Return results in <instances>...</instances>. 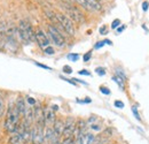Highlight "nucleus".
<instances>
[{
	"instance_id": "obj_1",
	"label": "nucleus",
	"mask_w": 149,
	"mask_h": 144,
	"mask_svg": "<svg viewBox=\"0 0 149 144\" xmlns=\"http://www.w3.org/2000/svg\"><path fill=\"white\" fill-rule=\"evenodd\" d=\"M19 118H21V115H19L15 104H13L10 102L8 105V108H7V112H6V119L3 122V128L10 134L17 133L19 127Z\"/></svg>"
},
{
	"instance_id": "obj_2",
	"label": "nucleus",
	"mask_w": 149,
	"mask_h": 144,
	"mask_svg": "<svg viewBox=\"0 0 149 144\" xmlns=\"http://www.w3.org/2000/svg\"><path fill=\"white\" fill-rule=\"evenodd\" d=\"M17 34L21 39L22 43L24 44H30L33 39H35V32H33V29L30 24L29 21L26 20H22L19 21V28H17Z\"/></svg>"
},
{
	"instance_id": "obj_3",
	"label": "nucleus",
	"mask_w": 149,
	"mask_h": 144,
	"mask_svg": "<svg viewBox=\"0 0 149 144\" xmlns=\"http://www.w3.org/2000/svg\"><path fill=\"white\" fill-rule=\"evenodd\" d=\"M62 8H63V9L65 11V13L69 15V18H70V20H72V21L77 22V23H83V22L85 21L84 14H83L77 7H74L72 5H69V4H67V2H63Z\"/></svg>"
},
{
	"instance_id": "obj_4",
	"label": "nucleus",
	"mask_w": 149,
	"mask_h": 144,
	"mask_svg": "<svg viewBox=\"0 0 149 144\" xmlns=\"http://www.w3.org/2000/svg\"><path fill=\"white\" fill-rule=\"evenodd\" d=\"M55 18L57 20V23L61 25V28L70 36H74V27L72 24V21L68 18L67 15L62 14V13H56Z\"/></svg>"
},
{
	"instance_id": "obj_5",
	"label": "nucleus",
	"mask_w": 149,
	"mask_h": 144,
	"mask_svg": "<svg viewBox=\"0 0 149 144\" xmlns=\"http://www.w3.org/2000/svg\"><path fill=\"white\" fill-rule=\"evenodd\" d=\"M47 30H48L49 38H51V40L54 43V45H56L57 47H64V45H65V39H64V37L62 36V34L57 30V28L54 27V25H48Z\"/></svg>"
},
{
	"instance_id": "obj_6",
	"label": "nucleus",
	"mask_w": 149,
	"mask_h": 144,
	"mask_svg": "<svg viewBox=\"0 0 149 144\" xmlns=\"http://www.w3.org/2000/svg\"><path fill=\"white\" fill-rule=\"evenodd\" d=\"M74 130H76V121H74V118H68L65 120V122H64V126H63V131H62L63 138L74 136Z\"/></svg>"
},
{
	"instance_id": "obj_7",
	"label": "nucleus",
	"mask_w": 149,
	"mask_h": 144,
	"mask_svg": "<svg viewBox=\"0 0 149 144\" xmlns=\"http://www.w3.org/2000/svg\"><path fill=\"white\" fill-rule=\"evenodd\" d=\"M35 39L37 40L38 45H39L41 49H46V47H48L49 44H51L49 38L47 37V35H46L41 29H38L37 31H36V34H35Z\"/></svg>"
},
{
	"instance_id": "obj_8",
	"label": "nucleus",
	"mask_w": 149,
	"mask_h": 144,
	"mask_svg": "<svg viewBox=\"0 0 149 144\" xmlns=\"http://www.w3.org/2000/svg\"><path fill=\"white\" fill-rule=\"evenodd\" d=\"M55 113L51 107H47L44 109V121H45V126L52 127L55 122Z\"/></svg>"
},
{
	"instance_id": "obj_9",
	"label": "nucleus",
	"mask_w": 149,
	"mask_h": 144,
	"mask_svg": "<svg viewBox=\"0 0 149 144\" xmlns=\"http://www.w3.org/2000/svg\"><path fill=\"white\" fill-rule=\"evenodd\" d=\"M63 126H64V122L62 120H55L54 125L52 126L53 128V131H54V136L56 137H61L62 136V131H63Z\"/></svg>"
},
{
	"instance_id": "obj_10",
	"label": "nucleus",
	"mask_w": 149,
	"mask_h": 144,
	"mask_svg": "<svg viewBox=\"0 0 149 144\" xmlns=\"http://www.w3.org/2000/svg\"><path fill=\"white\" fill-rule=\"evenodd\" d=\"M15 106H16L17 111H19V115H21V116H24V114H25V109H26V104H25L23 97H19V98L16 99V102H15Z\"/></svg>"
},
{
	"instance_id": "obj_11",
	"label": "nucleus",
	"mask_w": 149,
	"mask_h": 144,
	"mask_svg": "<svg viewBox=\"0 0 149 144\" xmlns=\"http://www.w3.org/2000/svg\"><path fill=\"white\" fill-rule=\"evenodd\" d=\"M23 142L22 141V137L19 133H15V134H12L8 138V144H21Z\"/></svg>"
},
{
	"instance_id": "obj_12",
	"label": "nucleus",
	"mask_w": 149,
	"mask_h": 144,
	"mask_svg": "<svg viewBox=\"0 0 149 144\" xmlns=\"http://www.w3.org/2000/svg\"><path fill=\"white\" fill-rule=\"evenodd\" d=\"M6 24L5 22H0V46L5 45V39H6Z\"/></svg>"
},
{
	"instance_id": "obj_13",
	"label": "nucleus",
	"mask_w": 149,
	"mask_h": 144,
	"mask_svg": "<svg viewBox=\"0 0 149 144\" xmlns=\"http://www.w3.org/2000/svg\"><path fill=\"white\" fill-rule=\"evenodd\" d=\"M95 135L92 133H85V136H84V144H94L95 143Z\"/></svg>"
},
{
	"instance_id": "obj_14",
	"label": "nucleus",
	"mask_w": 149,
	"mask_h": 144,
	"mask_svg": "<svg viewBox=\"0 0 149 144\" xmlns=\"http://www.w3.org/2000/svg\"><path fill=\"white\" fill-rule=\"evenodd\" d=\"M112 81L113 82H116L117 84H118V87L122 89V90H124L125 89V81L123 80V78H120V77H118V76H112Z\"/></svg>"
},
{
	"instance_id": "obj_15",
	"label": "nucleus",
	"mask_w": 149,
	"mask_h": 144,
	"mask_svg": "<svg viewBox=\"0 0 149 144\" xmlns=\"http://www.w3.org/2000/svg\"><path fill=\"white\" fill-rule=\"evenodd\" d=\"M67 58H68L70 61H74V62H76V61H78V60H79V54L69 53L68 55H67Z\"/></svg>"
},
{
	"instance_id": "obj_16",
	"label": "nucleus",
	"mask_w": 149,
	"mask_h": 144,
	"mask_svg": "<svg viewBox=\"0 0 149 144\" xmlns=\"http://www.w3.org/2000/svg\"><path fill=\"white\" fill-rule=\"evenodd\" d=\"M61 144H74V136H71V137H65V138H63V141H62V143H61Z\"/></svg>"
},
{
	"instance_id": "obj_17",
	"label": "nucleus",
	"mask_w": 149,
	"mask_h": 144,
	"mask_svg": "<svg viewBox=\"0 0 149 144\" xmlns=\"http://www.w3.org/2000/svg\"><path fill=\"white\" fill-rule=\"evenodd\" d=\"M95 73L97 75H100V76H104L106 75V69L103 67H96L95 68Z\"/></svg>"
},
{
	"instance_id": "obj_18",
	"label": "nucleus",
	"mask_w": 149,
	"mask_h": 144,
	"mask_svg": "<svg viewBox=\"0 0 149 144\" xmlns=\"http://www.w3.org/2000/svg\"><path fill=\"white\" fill-rule=\"evenodd\" d=\"M116 76H118V77H120V78H123L124 81H126V75L124 74V72H122V69H116Z\"/></svg>"
},
{
	"instance_id": "obj_19",
	"label": "nucleus",
	"mask_w": 149,
	"mask_h": 144,
	"mask_svg": "<svg viewBox=\"0 0 149 144\" xmlns=\"http://www.w3.org/2000/svg\"><path fill=\"white\" fill-rule=\"evenodd\" d=\"M120 25V20H118V18H116V20H113L111 23V29H117L118 27Z\"/></svg>"
},
{
	"instance_id": "obj_20",
	"label": "nucleus",
	"mask_w": 149,
	"mask_h": 144,
	"mask_svg": "<svg viewBox=\"0 0 149 144\" xmlns=\"http://www.w3.org/2000/svg\"><path fill=\"white\" fill-rule=\"evenodd\" d=\"M91 58H92V52L88 51L87 53L84 54V56H83V61H84V62H87V61H90Z\"/></svg>"
},
{
	"instance_id": "obj_21",
	"label": "nucleus",
	"mask_w": 149,
	"mask_h": 144,
	"mask_svg": "<svg viewBox=\"0 0 149 144\" xmlns=\"http://www.w3.org/2000/svg\"><path fill=\"white\" fill-rule=\"evenodd\" d=\"M132 112H133V114H134L135 119L140 121V120H141V118H140V115H139V112H138V109H136V106H132Z\"/></svg>"
},
{
	"instance_id": "obj_22",
	"label": "nucleus",
	"mask_w": 149,
	"mask_h": 144,
	"mask_svg": "<svg viewBox=\"0 0 149 144\" xmlns=\"http://www.w3.org/2000/svg\"><path fill=\"white\" fill-rule=\"evenodd\" d=\"M44 51H45V53L48 54V55H53V54H55V51H54V49H53V47H51V46H48V47L44 49Z\"/></svg>"
},
{
	"instance_id": "obj_23",
	"label": "nucleus",
	"mask_w": 149,
	"mask_h": 144,
	"mask_svg": "<svg viewBox=\"0 0 149 144\" xmlns=\"http://www.w3.org/2000/svg\"><path fill=\"white\" fill-rule=\"evenodd\" d=\"M113 105H115V107H117V108H123V107H124V103H123L122 100H115Z\"/></svg>"
},
{
	"instance_id": "obj_24",
	"label": "nucleus",
	"mask_w": 149,
	"mask_h": 144,
	"mask_svg": "<svg viewBox=\"0 0 149 144\" xmlns=\"http://www.w3.org/2000/svg\"><path fill=\"white\" fill-rule=\"evenodd\" d=\"M62 71L65 73V74H71V73H72V68H71L70 66H63Z\"/></svg>"
},
{
	"instance_id": "obj_25",
	"label": "nucleus",
	"mask_w": 149,
	"mask_h": 144,
	"mask_svg": "<svg viewBox=\"0 0 149 144\" xmlns=\"http://www.w3.org/2000/svg\"><path fill=\"white\" fill-rule=\"evenodd\" d=\"M26 100L29 103V106H35L36 105V100L32 97H26Z\"/></svg>"
},
{
	"instance_id": "obj_26",
	"label": "nucleus",
	"mask_w": 149,
	"mask_h": 144,
	"mask_svg": "<svg viewBox=\"0 0 149 144\" xmlns=\"http://www.w3.org/2000/svg\"><path fill=\"white\" fill-rule=\"evenodd\" d=\"M3 109H5V104H3L2 97L0 96V116H1V115H2V113H3Z\"/></svg>"
},
{
	"instance_id": "obj_27",
	"label": "nucleus",
	"mask_w": 149,
	"mask_h": 144,
	"mask_svg": "<svg viewBox=\"0 0 149 144\" xmlns=\"http://www.w3.org/2000/svg\"><path fill=\"white\" fill-rule=\"evenodd\" d=\"M104 44H106V40H101V42H99V43H96V44L94 45V49H96V50H97V49H101Z\"/></svg>"
},
{
	"instance_id": "obj_28",
	"label": "nucleus",
	"mask_w": 149,
	"mask_h": 144,
	"mask_svg": "<svg viewBox=\"0 0 149 144\" xmlns=\"http://www.w3.org/2000/svg\"><path fill=\"white\" fill-rule=\"evenodd\" d=\"M100 91L103 93V95H110V90L106 87H100Z\"/></svg>"
},
{
	"instance_id": "obj_29",
	"label": "nucleus",
	"mask_w": 149,
	"mask_h": 144,
	"mask_svg": "<svg viewBox=\"0 0 149 144\" xmlns=\"http://www.w3.org/2000/svg\"><path fill=\"white\" fill-rule=\"evenodd\" d=\"M36 66L40 67V68H44V69H47V71H52L51 67H48V66H46V65H42V64H39V62H36Z\"/></svg>"
},
{
	"instance_id": "obj_30",
	"label": "nucleus",
	"mask_w": 149,
	"mask_h": 144,
	"mask_svg": "<svg viewBox=\"0 0 149 144\" xmlns=\"http://www.w3.org/2000/svg\"><path fill=\"white\" fill-rule=\"evenodd\" d=\"M60 78L64 80L65 82H69V83H70V84H72V85H77V84H76V82H74V80H69V78H67V77H63V76H60Z\"/></svg>"
},
{
	"instance_id": "obj_31",
	"label": "nucleus",
	"mask_w": 149,
	"mask_h": 144,
	"mask_svg": "<svg viewBox=\"0 0 149 144\" xmlns=\"http://www.w3.org/2000/svg\"><path fill=\"white\" fill-rule=\"evenodd\" d=\"M91 129L96 130V131H100L101 130V126L100 125H96V124H93V125H91Z\"/></svg>"
},
{
	"instance_id": "obj_32",
	"label": "nucleus",
	"mask_w": 149,
	"mask_h": 144,
	"mask_svg": "<svg viewBox=\"0 0 149 144\" xmlns=\"http://www.w3.org/2000/svg\"><path fill=\"white\" fill-rule=\"evenodd\" d=\"M78 74H79V75H86V76H91V73L87 72L86 69H81V71H79V72H78Z\"/></svg>"
},
{
	"instance_id": "obj_33",
	"label": "nucleus",
	"mask_w": 149,
	"mask_h": 144,
	"mask_svg": "<svg viewBox=\"0 0 149 144\" xmlns=\"http://www.w3.org/2000/svg\"><path fill=\"white\" fill-rule=\"evenodd\" d=\"M99 31H100V34H101V35H106V34H107V27H106V25L101 27Z\"/></svg>"
},
{
	"instance_id": "obj_34",
	"label": "nucleus",
	"mask_w": 149,
	"mask_h": 144,
	"mask_svg": "<svg viewBox=\"0 0 149 144\" xmlns=\"http://www.w3.org/2000/svg\"><path fill=\"white\" fill-rule=\"evenodd\" d=\"M148 6H149V2L148 1H145V2H143V7H142L145 12H146V11H148Z\"/></svg>"
},
{
	"instance_id": "obj_35",
	"label": "nucleus",
	"mask_w": 149,
	"mask_h": 144,
	"mask_svg": "<svg viewBox=\"0 0 149 144\" xmlns=\"http://www.w3.org/2000/svg\"><path fill=\"white\" fill-rule=\"evenodd\" d=\"M124 29H125V25H122V27H120V28H118V29H117V32H118V34H119V32H122V31H123V30H124Z\"/></svg>"
},
{
	"instance_id": "obj_36",
	"label": "nucleus",
	"mask_w": 149,
	"mask_h": 144,
	"mask_svg": "<svg viewBox=\"0 0 149 144\" xmlns=\"http://www.w3.org/2000/svg\"><path fill=\"white\" fill-rule=\"evenodd\" d=\"M61 1H63V2H67V4H69V2H71L72 0H61Z\"/></svg>"
}]
</instances>
